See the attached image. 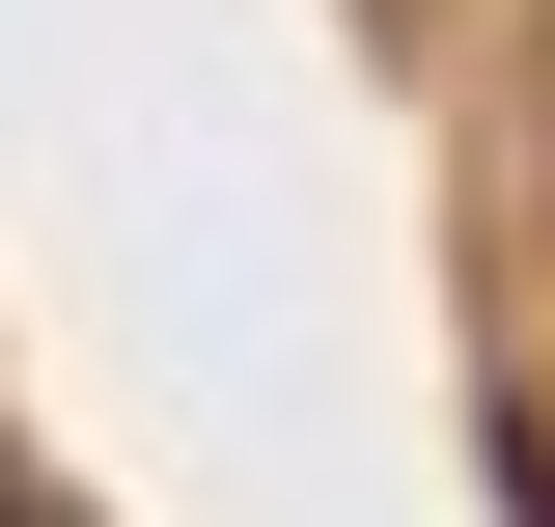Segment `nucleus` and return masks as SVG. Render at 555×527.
<instances>
[{
	"mask_svg": "<svg viewBox=\"0 0 555 527\" xmlns=\"http://www.w3.org/2000/svg\"><path fill=\"white\" fill-rule=\"evenodd\" d=\"M0 527H28V472H0Z\"/></svg>",
	"mask_w": 555,
	"mask_h": 527,
	"instance_id": "obj_1",
	"label": "nucleus"
}]
</instances>
